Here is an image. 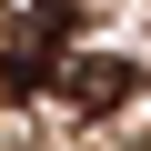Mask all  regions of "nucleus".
<instances>
[{"instance_id": "nucleus-1", "label": "nucleus", "mask_w": 151, "mask_h": 151, "mask_svg": "<svg viewBox=\"0 0 151 151\" xmlns=\"http://www.w3.org/2000/svg\"><path fill=\"white\" fill-rule=\"evenodd\" d=\"M141 91V70L121 60V50H91V60H60V101L81 111V121H101V111H121Z\"/></svg>"}, {"instance_id": "nucleus-2", "label": "nucleus", "mask_w": 151, "mask_h": 151, "mask_svg": "<svg viewBox=\"0 0 151 151\" xmlns=\"http://www.w3.org/2000/svg\"><path fill=\"white\" fill-rule=\"evenodd\" d=\"M60 60H50V30H20L10 50H0V91H50Z\"/></svg>"}, {"instance_id": "nucleus-3", "label": "nucleus", "mask_w": 151, "mask_h": 151, "mask_svg": "<svg viewBox=\"0 0 151 151\" xmlns=\"http://www.w3.org/2000/svg\"><path fill=\"white\" fill-rule=\"evenodd\" d=\"M70 10H81V0H40V20H70Z\"/></svg>"}]
</instances>
